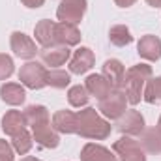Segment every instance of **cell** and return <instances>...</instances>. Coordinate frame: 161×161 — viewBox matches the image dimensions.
I'll list each match as a JSON object with an SVG mask.
<instances>
[{
  "label": "cell",
  "mask_w": 161,
  "mask_h": 161,
  "mask_svg": "<svg viewBox=\"0 0 161 161\" xmlns=\"http://www.w3.org/2000/svg\"><path fill=\"white\" fill-rule=\"evenodd\" d=\"M25 120L32 127L34 139L36 142L45 146V148H56L60 144V137L56 133V129L51 125L49 118V111L43 105H30L25 109Z\"/></svg>",
  "instance_id": "1"
},
{
  "label": "cell",
  "mask_w": 161,
  "mask_h": 161,
  "mask_svg": "<svg viewBox=\"0 0 161 161\" xmlns=\"http://www.w3.org/2000/svg\"><path fill=\"white\" fill-rule=\"evenodd\" d=\"M77 133L84 139L101 141L111 135V124L103 120L96 109L88 107V109L77 113Z\"/></svg>",
  "instance_id": "2"
},
{
  "label": "cell",
  "mask_w": 161,
  "mask_h": 161,
  "mask_svg": "<svg viewBox=\"0 0 161 161\" xmlns=\"http://www.w3.org/2000/svg\"><path fill=\"white\" fill-rule=\"evenodd\" d=\"M152 77V68L146 66V64H139V66H133L125 71L124 75V84H122V90L127 97V103L131 105H137L142 97V86L144 82Z\"/></svg>",
  "instance_id": "3"
},
{
  "label": "cell",
  "mask_w": 161,
  "mask_h": 161,
  "mask_svg": "<svg viewBox=\"0 0 161 161\" xmlns=\"http://www.w3.org/2000/svg\"><path fill=\"white\" fill-rule=\"evenodd\" d=\"M125 103H127V97H125L124 90L122 88H113V92L105 99L99 101V111H101L103 116L118 120L125 113Z\"/></svg>",
  "instance_id": "4"
},
{
  "label": "cell",
  "mask_w": 161,
  "mask_h": 161,
  "mask_svg": "<svg viewBox=\"0 0 161 161\" xmlns=\"http://www.w3.org/2000/svg\"><path fill=\"white\" fill-rule=\"evenodd\" d=\"M19 80L32 90H40L47 86V69L41 66L40 62H28L21 68L19 71Z\"/></svg>",
  "instance_id": "5"
},
{
  "label": "cell",
  "mask_w": 161,
  "mask_h": 161,
  "mask_svg": "<svg viewBox=\"0 0 161 161\" xmlns=\"http://www.w3.org/2000/svg\"><path fill=\"white\" fill-rule=\"evenodd\" d=\"M84 11H86V0H62L56 9V17L60 19V23L77 25L80 23Z\"/></svg>",
  "instance_id": "6"
},
{
  "label": "cell",
  "mask_w": 161,
  "mask_h": 161,
  "mask_svg": "<svg viewBox=\"0 0 161 161\" xmlns=\"http://www.w3.org/2000/svg\"><path fill=\"white\" fill-rule=\"evenodd\" d=\"M113 150L120 156V161H146V156L141 144L129 137H122L113 144Z\"/></svg>",
  "instance_id": "7"
},
{
  "label": "cell",
  "mask_w": 161,
  "mask_h": 161,
  "mask_svg": "<svg viewBox=\"0 0 161 161\" xmlns=\"http://www.w3.org/2000/svg\"><path fill=\"white\" fill-rule=\"evenodd\" d=\"M116 129L125 135H141L144 131V118L139 111H125L116 120Z\"/></svg>",
  "instance_id": "8"
},
{
  "label": "cell",
  "mask_w": 161,
  "mask_h": 161,
  "mask_svg": "<svg viewBox=\"0 0 161 161\" xmlns=\"http://www.w3.org/2000/svg\"><path fill=\"white\" fill-rule=\"evenodd\" d=\"M11 51L15 53V56L25 58V60H30V58L36 56L38 47H36V43L30 40L26 34H23V32H13V34H11Z\"/></svg>",
  "instance_id": "9"
},
{
  "label": "cell",
  "mask_w": 161,
  "mask_h": 161,
  "mask_svg": "<svg viewBox=\"0 0 161 161\" xmlns=\"http://www.w3.org/2000/svg\"><path fill=\"white\" fill-rule=\"evenodd\" d=\"M41 60L47 64V66H53V68H58L62 64H66V60L69 58V49L66 45H51V47H43L40 51Z\"/></svg>",
  "instance_id": "10"
},
{
  "label": "cell",
  "mask_w": 161,
  "mask_h": 161,
  "mask_svg": "<svg viewBox=\"0 0 161 161\" xmlns=\"http://www.w3.org/2000/svg\"><path fill=\"white\" fill-rule=\"evenodd\" d=\"M94 53L88 49V47H80L75 51V54L71 56V60H69V71L71 73H86L92 66H94Z\"/></svg>",
  "instance_id": "11"
},
{
  "label": "cell",
  "mask_w": 161,
  "mask_h": 161,
  "mask_svg": "<svg viewBox=\"0 0 161 161\" xmlns=\"http://www.w3.org/2000/svg\"><path fill=\"white\" fill-rule=\"evenodd\" d=\"M137 51L142 58L156 62V60L161 58V40L158 36H142L139 40Z\"/></svg>",
  "instance_id": "12"
},
{
  "label": "cell",
  "mask_w": 161,
  "mask_h": 161,
  "mask_svg": "<svg viewBox=\"0 0 161 161\" xmlns=\"http://www.w3.org/2000/svg\"><path fill=\"white\" fill-rule=\"evenodd\" d=\"M54 34H56V43L58 45H77L80 41V32L75 25H69V23H56V28H54Z\"/></svg>",
  "instance_id": "13"
},
{
  "label": "cell",
  "mask_w": 161,
  "mask_h": 161,
  "mask_svg": "<svg viewBox=\"0 0 161 161\" xmlns=\"http://www.w3.org/2000/svg\"><path fill=\"white\" fill-rule=\"evenodd\" d=\"M86 90H88V94L90 96H96L99 101L101 99H105L111 92H113V86H111V82L105 79L103 75H88V79H86Z\"/></svg>",
  "instance_id": "14"
},
{
  "label": "cell",
  "mask_w": 161,
  "mask_h": 161,
  "mask_svg": "<svg viewBox=\"0 0 161 161\" xmlns=\"http://www.w3.org/2000/svg\"><path fill=\"white\" fill-rule=\"evenodd\" d=\"M124 75H125V68L120 60H107L103 66V77L111 82L113 88H122L124 84Z\"/></svg>",
  "instance_id": "15"
},
{
  "label": "cell",
  "mask_w": 161,
  "mask_h": 161,
  "mask_svg": "<svg viewBox=\"0 0 161 161\" xmlns=\"http://www.w3.org/2000/svg\"><path fill=\"white\" fill-rule=\"evenodd\" d=\"M54 28H56V23H51L47 19L40 21L34 28V36L36 41L40 43L41 47H51V45H56V34H54Z\"/></svg>",
  "instance_id": "16"
},
{
  "label": "cell",
  "mask_w": 161,
  "mask_h": 161,
  "mask_svg": "<svg viewBox=\"0 0 161 161\" xmlns=\"http://www.w3.org/2000/svg\"><path fill=\"white\" fill-rule=\"evenodd\" d=\"M80 159L82 161H116V156L111 150H107L105 146L90 142V144H86L82 148Z\"/></svg>",
  "instance_id": "17"
},
{
  "label": "cell",
  "mask_w": 161,
  "mask_h": 161,
  "mask_svg": "<svg viewBox=\"0 0 161 161\" xmlns=\"http://www.w3.org/2000/svg\"><path fill=\"white\" fill-rule=\"evenodd\" d=\"M53 127L60 133H77V114L71 111H58L53 116Z\"/></svg>",
  "instance_id": "18"
},
{
  "label": "cell",
  "mask_w": 161,
  "mask_h": 161,
  "mask_svg": "<svg viewBox=\"0 0 161 161\" xmlns=\"http://www.w3.org/2000/svg\"><path fill=\"white\" fill-rule=\"evenodd\" d=\"M25 125H26V120H25V114L21 111H8L2 116V129L11 137L17 135L19 131H23Z\"/></svg>",
  "instance_id": "19"
},
{
  "label": "cell",
  "mask_w": 161,
  "mask_h": 161,
  "mask_svg": "<svg viewBox=\"0 0 161 161\" xmlns=\"http://www.w3.org/2000/svg\"><path fill=\"white\" fill-rule=\"evenodd\" d=\"M0 97L2 101H6L8 105H21L26 97L25 94V88L21 84H15V82H6L2 84L0 88Z\"/></svg>",
  "instance_id": "20"
},
{
  "label": "cell",
  "mask_w": 161,
  "mask_h": 161,
  "mask_svg": "<svg viewBox=\"0 0 161 161\" xmlns=\"http://www.w3.org/2000/svg\"><path fill=\"white\" fill-rule=\"evenodd\" d=\"M139 144H142L150 154H161V131L158 127L146 129L142 133V139Z\"/></svg>",
  "instance_id": "21"
},
{
  "label": "cell",
  "mask_w": 161,
  "mask_h": 161,
  "mask_svg": "<svg viewBox=\"0 0 161 161\" xmlns=\"http://www.w3.org/2000/svg\"><path fill=\"white\" fill-rule=\"evenodd\" d=\"M109 40H111L113 45H116V47H124V45H129V43L133 41V36L129 34V28H127V26H124V25H116V26L111 28V32H109Z\"/></svg>",
  "instance_id": "22"
},
{
  "label": "cell",
  "mask_w": 161,
  "mask_h": 161,
  "mask_svg": "<svg viewBox=\"0 0 161 161\" xmlns=\"http://www.w3.org/2000/svg\"><path fill=\"white\" fill-rule=\"evenodd\" d=\"M32 137H30V133L26 131V129H23V131H19L17 135H13V141H11V148L17 152V154H21V156H25L30 148H32Z\"/></svg>",
  "instance_id": "23"
},
{
  "label": "cell",
  "mask_w": 161,
  "mask_h": 161,
  "mask_svg": "<svg viewBox=\"0 0 161 161\" xmlns=\"http://www.w3.org/2000/svg\"><path fill=\"white\" fill-rule=\"evenodd\" d=\"M68 99H69V103H71L73 107H84V105L88 103V99H90V94H88L86 86L77 84V86H71V88H69Z\"/></svg>",
  "instance_id": "24"
},
{
  "label": "cell",
  "mask_w": 161,
  "mask_h": 161,
  "mask_svg": "<svg viewBox=\"0 0 161 161\" xmlns=\"http://www.w3.org/2000/svg\"><path fill=\"white\" fill-rule=\"evenodd\" d=\"M69 80H71V77L68 71H62V69L47 71V84L53 88H66L69 84Z\"/></svg>",
  "instance_id": "25"
},
{
  "label": "cell",
  "mask_w": 161,
  "mask_h": 161,
  "mask_svg": "<svg viewBox=\"0 0 161 161\" xmlns=\"http://www.w3.org/2000/svg\"><path fill=\"white\" fill-rule=\"evenodd\" d=\"M144 99L148 103H158V101H161V77H156V79H152L146 84Z\"/></svg>",
  "instance_id": "26"
},
{
  "label": "cell",
  "mask_w": 161,
  "mask_h": 161,
  "mask_svg": "<svg viewBox=\"0 0 161 161\" xmlns=\"http://www.w3.org/2000/svg\"><path fill=\"white\" fill-rule=\"evenodd\" d=\"M13 73V60L8 54H0V80H6Z\"/></svg>",
  "instance_id": "27"
},
{
  "label": "cell",
  "mask_w": 161,
  "mask_h": 161,
  "mask_svg": "<svg viewBox=\"0 0 161 161\" xmlns=\"http://www.w3.org/2000/svg\"><path fill=\"white\" fill-rule=\"evenodd\" d=\"M0 161H13V148L0 139Z\"/></svg>",
  "instance_id": "28"
},
{
  "label": "cell",
  "mask_w": 161,
  "mask_h": 161,
  "mask_svg": "<svg viewBox=\"0 0 161 161\" xmlns=\"http://www.w3.org/2000/svg\"><path fill=\"white\" fill-rule=\"evenodd\" d=\"M26 8H40V6H43V2L45 0H21Z\"/></svg>",
  "instance_id": "29"
},
{
  "label": "cell",
  "mask_w": 161,
  "mask_h": 161,
  "mask_svg": "<svg viewBox=\"0 0 161 161\" xmlns=\"http://www.w3.org/2000/svg\"><path fill=\"white\" fill-rule=\"evenodd\" d=\"M114 2H116L120 8H129V6H133L137 0H114Z\"/></svg>",
  "instance_id": "30"
},
{
  "label": "cell",
  "mask_w": 161,
  "mask_h": 161,
  "mask_svg": "<svg viewBox=\"0 0 161 161\" xmlns=\"http://www.w3.org/2000/svg\"><path fill=\"white\" fill-rule=\"evenodd\" d=\"M152 8H161V0H146Z\"/></svg>",
  "instance_id": "31"
},
{
  "label": "cell",
  "mask_w": 161,
  "mask_h": 161,
  "mask_svg": "<svg viewBox=\"0 0 161 161\" xmlns=\"http://www.w3.org/2000/svg\"><path fill=\"white\" fill-rule=\"evenodd\" d=\"M21 161H40V159H36V158H30V156H28V158H25V159H21Z\"/></svg>",
  "instance_id": "32"
},
{
  "label": "cell",
  "mask_w": 161,
  "mask_h": 161,
  "mask_svg": "<svg viewBox=\"0 0 161 161\" xmlns=\"http://www.w3.org/2000/svg\"><path fill=\"white\" fill-rule=\"evenodd\" d=\"M158 129L161 131V118H159V122H158Z\"/></svg>",
  "instance_id": "33"
}]
</instances>
